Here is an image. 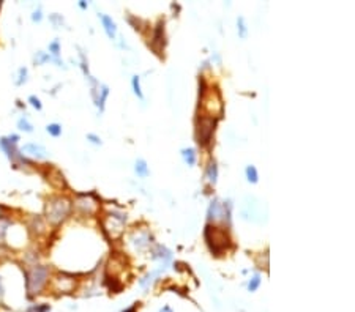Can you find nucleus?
Masks as SVG:
<instances>
[{
  "label": "nucleus",
  "mask_w": 355,
  "mask_h": 312,
  "mask_svg": "<svg viewBox=\"0 0 355 312\" xmlns=\"http://www.w3.org/2000/svg\"><path fill=\"white\" fill-rule=\"evenodd\" d=\"M49 278V268L43 265H34L25 275V289L30 296L38 295L46 285Z\"/></svg>",
  "instance_id": "f257e3e1"
},
{
  "label": "nucleus",
  "mask_w": 355,
  "mask_h": 312,
  "mask_svg": "<svg viewBox=\"0 0 355 312\" xmlns=\"http://www.w3.org/2000/svg\"><path fill=\"white\" fill-rule=\"evenodd\" d=\"M71 210V203L65 197H54L46 205V216L52 224H60L62 221L67 219Z\"/></svg>",
  "instance_id": "f03ea898"
},
{
  "label": "nucleus",
  "mask_w": 355,
  "mask_h": 312,
  "mask_svg": "<svg viewBox=\"0 0 355 312\" xmlns=\"http://www.w3.org/2000/svg\"><path fill=\"white\" fill-rule=\"evenodd\" d=\"M205 238H207L208 246H210V251L215 254L223 251L224 247H227V245H229V237H227V233L220 227L207 226Z\"/></svg>",
  "instance_id": "7ed1b4c3"
},
{
  "label": "nucleus",
  "mask_w": 355,
  "mask_h": 312,
  "mask_svg": "<svg viewBox=\"0 0 355 312\" xmlns=\"http://www.w3.org/2000/svg\"><path fill=\"white\" fill-rule=\"evenodd\" d=\"M215 123L217 122H215L212 117L198 118V132H196V136H198V142L202 147L210 144V139H212L213 130H215Z\"/></svg>",
  "instance_id": "20e7f679"
},
{
  "label": "nucleus",
  "mask_w": 355,
  "mask_h": 312,
  "mask_svg": "<svg viewBox=\"0 0 355 312\" xmlns=\"http://www.w3.org/2000/svg\"><path fill=\"white\" fill-rule=\"evenodd\" d=\"M19 141V137L16 134H11L10 137H2L0 139V148H2L6 156L10 159L17 158V150H16V144Z\"/></svg>",
  "instance_id": "39448f33"
},
{
  "label": "nucleus",
  "mask_w": 355,
  "mask_h": 312,
  "mask_svg": "<svg viewBox=\"0 0 355 312\" xmlns=\"http://www.w3.org/2000/svg\"><path fill=\"white\" fill-rule=\"evenodd\" d=\"M22 153L27 155L30 158H35V159H44L48 158V150L43 147L40 144H25L22 147Z\"/></svg>",
  "instance_id": "423d86ee"
},
{
  "label": "nucleus",
  "mask_w": 355,
  "mask_h": 312,
  "mask_svg": "<svg viewBox=\"0 0 355 312\" xmlns=\"http://www.w3.org/2000/svg\"><path fill=\"white\" fill-rule=\"evenodd\" d=\"M101 21H103V25H104V30L109 38H114L117 33V27H116V22L112 21V17H109L107 15H100Z\"/></svg>",
  "instance_id": "0eeeda50"
},
{
  "label": "nucleus",
  "mask_w": 355,
  "mask_h": 312,
  "mask_svg": "<svg viewBox=\"0 0 355 312\" xmlns=\"http://www.w3.org/2000/svg\"><path fill=\"white\" fill-rule=\"evenodd\" d=\"M224 218V207H221L218 200H213L210 210H208V219H220Z\"/></svg>",
  "instance_id": "6e6552de"
},
{
  "label": "nucleus",
  "mask_w": 355,
  "mask_h": 312,
  "mask_svg": "<svg viewBox=\"0 0 355 312\" xmlns=\"http://www.w3.org/2000/svg\"><path fill=\"white\" fill-rule=\"evenodd\" d=\"M57 282H59V289L62 292H71L73 290V285H74V281L71 278H68L65 275H60V276H57L55 279Z\"/></svg>",
  "instance_id": "1a4fd4ad"
},
{
  "label": "nucleus",
  "mask_w": 355,
  "mask_h": 312,
  "mask_svg": "<svg viewBox=\"0 0 355 312\" xmlns=\"http://www.w3.org/2000/svg\"><path fill=\"white\" fill-rule=\"evenodd\" d=\"M136 174L139 177H147L149 175V167H147V163L144 161V159H137L136 163Z\"/></svg>",
  "instance_id": "9d476101"
},
{
  "label": "nucleus",
  "mask_w": 355,
  "mask_h": 312,
  "mask_svg": "<svg viewBox=\"0 0 355 312\" xmlns=\"http://www.w3.org/2000/svg\"><path fill=\"white\" fill-rule=\"evenodd\" d=\"M183 155V159L189 164V165H194L196 164V151L193 148H185L182 151Z\"/></svg>",
  "instance_id": "9b49d317"
},
{
  "label": "nucleus",
  "mask_w": 355,
  "mask_h": 312,
  "mask_svg": "<svg viewBox=\"0 0 355 312\" xmlns=\"http://www.w3.org/2000/svg\"><path fill=\"white\" fill-rule=\"evenodd\" d=\"M217 175H218L217 164L210 163V164H208V169H207V180L210 183H215V181H217Z\"/></svg>",
  "instance_id": "f8f14e48"
},
{
  "label": "nucleus",
  "mask_w": 355,
  "mask_h": 312,
  "mask_svg": "<svg viewBox=\"0 0 355 312\" xmlns=\"http://www.w3.org/2000/svg\"><path fill=\"white\" fill-rule=\"evenodd\" d=\"M46 131L49 132L51 136H54V137H59L62 134V126L60 125H57V123H51L46 126Z\"/></svg>",
  "instance_id": "ddd939ff"
},
{
  "label": "nucleus",
  "mask_w": 355,
  "mask_h": 312,
  "mask_svg": "<svg viewBox=\"0 0 355 312\" xmlns=\"http://www.w3.org/2000/svg\"><path fill=\"white\" fill-rule=\"evenodd\" d=\"M49 311H51L49 304H32L25 312H49Z\"/></svg>",
  "instance_id": "4468645a"
},
{
  "label": "nucleus",
  "mask_w": 355,
  "mask_h": 312,
  "mask_svg": "<svg viewBox=\"0 0 355 312\" xmlns=\"http://www.w3.org/2000/svg\"><path fill=\"white\" fill-rule=\"evenodd\" d=\"M8 226H10V222L3 219V218H0V243H3V240H5V235H6V230H8Z\"/></svg>",
  "instance_id": "2eb2a0df"
},
{
  "label": "nucleus",
  "mask_w": 355,
  "mask_h": 312,
  "mask_svg": "<svg viewBox=\"0 0 355 312\" xmlns=\"http://www.w3.org/2000/svg\"><path fill=\"white\" fill-rule=\"evenodd\" d=\"M246 177H248V181H251V183L257 181V172H256L254 165H248V167H246Z\"/></svg>",
  "instance_id": "dca6fc26"
},
{
  "label": "nucleus",
  "mask_w": 355,
  "mask_h": 312,
  "mask_svg": "<svg viewBox=\"0 0 355 312\" xmlns=\"http://www.w3.org/2000/svg\"><path fill=\"white\" fill-rule=\"evenodd\" d=\"M17 126H19V130H22V131H27V132H32L34 131V126H32L29 123V120L27 118H19V122H17Z\"/></svg>",
  "instance_id": "f3484780"
},
{
  "label": "nucleus",
  "mask_w": 355,
  "mask_h": 312,
  "mask_svg": "<svg viewBox=\"0 0 355 312\" xmlns=\"http://www.w3.org/2000/svg\"><path fill=\"white\" fill-rule=\"evenodd\" d=\"M133 88H135V93L139 98H144V95L141 92V85H139V78L137 76H133Z\"/></svg>",
  "instance_id": "a211bd4d"
},
{
  "label": "nucleus",
  "mask_w": 355,
  "mask_h": 312,
  "mask_svg": "<svg viewBox=\"0 0 355 312\" xmlns=\"http://www.w3.org/2000/svg\"><path fill=\"white\" fill-rule=\"evenodd\" d=\"M259 284H261V276L256 275V276H253V279L250 281V285H248V289L250 292H254L257 287H259Z\"/></svg>",
  "instance_id": "6ab92c4d"
},
{
  "label": "nucleus",
  "mask_w": 355,
  "mask_h": 312,
  "mask_svg": "<svg viewBox=\"0 0 355 312\" xmlns=\"http://www.w3.org/2000/svg\"><path fill=\"white\" fill-rule=\"evenodd\" d=\"M49 50H51V54H52L54 57H59V54H60V44H59V41H52L49 44Z\"/></svg>",
  "instance_id": "aec40b11"
},
{
  "label": "nucleus",
  "mask_w": 355,
  "mask_h": 312,
  "mask_svg": "<svg viewBox=\"0 0 355 312\" xmlns=\"http://www.w3.org/2000/svg\"><path fill=\"white\" fill-rule=\"evenodd\" d=\"M238 35L240 38H245L246 36V25H245V19L243 17H238Z\"/></svg>",
  "instance_id": "412c9836"
},
{
  "label": "nucleus",
  "mask_w": 355,
  "mask_h": 312,
  "mask_svg": "<svg viewBox=\"0 0 355 312\" xmlns=\"http://www.w3.org/2000/svg\"><path fill=\"white\" fill-rule=\"evenodd\" d=\"M49 59H51V55L44 54V52H36V55H35V62L38 63V65H41V63H44Z\"/></svg>",
  "instance_id": "4be33fe9"
},
{
  "label": "nucleus",
  "mask_w": 355,
  "mask_h": 312,
  "mask_svg": "<svg viewBox=\"0 0 355 312\" xmlns=\"http://www.w3.org/2000/svg\"><path fill=\"white\" fill-rule=\"evenodd\" d=\"M25 76H27V69H25V68L19 69V79H16V84L17 85H21V84H24L25 81H27V78H25Z\"/></svg>",
  "instance_id": "5701e85b"
},
{
  "label": "nucleus",
  "mask_w": 355,
  "mask_h": 312,
  "mask_svg": "<svg viewBox=\"0 0 355 312\" xmlns=\"http://www.w3.org/2000/svg\"><path fill=\"white\" fill-rule=\"evenodd\" d=\"M29 101H30V104H32V106H34V107H35V109H38V111H40V109H41V101H40V99H38V98L35 97V95H32V97L29 98Z\"/></svg>",
  "instance_id": "b1692460"
},
{
  "label": "nucleus",
  "mask_w": 355,
  "mask_h": 312,
  "mask_svg": "<svg viewBox=\"0 0 355 312\" xmlns=\"http://www.w3.org/2000/svg\"><path fill=\"white\" fill-rule=\"evenodd\" d=\"M51 21L54 22V25H55V27H59V25H62L63 19H62L60 16H57V15H52V16H51Z\"/></svg>",
  "instance_id": "393cba45"
},
{
  "label": "nucleus",
  "mask_w": 355,
  "mask_h": 312,
  "mask_svg": "<svg viewBox=\"0 0 355 312\" xmlns=\"http://www.w3.org/2000/svg\"><path fill=\"white\" fill-rule=\"evenodd\" d=\"M32 19H34L35 22H40L41 21V10H36L34 15H32Z\"/></svg>",
  "instance_id": "a878e982"
},
{
  "label": "nucleus",
  "mask_w": 355,
  "mask_h": 312,
  "mask_svg": "<svg viewBox=\"0 0 355 312\" xmlns=\"http://www.w3.org/2000/svg\"><path fill=\"white\" fill-rule=\"evenodd\" d=\"M87 139H90V141H92L93 144H101L100 137H97V136H95V134H88V136H87Z\"/></svg>",
  "instance_id": "bb28decb"
},
{
  "label": "nucleus",
  "mask_w": 355,
  "mask_h": 312,
  "mask_svg": "<svg viewBox=\"0 0 355 312\" xmlns=\"http://www.w3.org/2000/svg\"><path fill=\"white\" fill-rule=\"evenodd\" d=\"M5 290H3V284H2V278H0V296H3Z\"/></svg>",
  "instance_id": "cd10ccee"
},
{
  "label": "nucleus",
  "mask_w": 355,
  "mask_h": 312,
  "mask_svg": "<svg viewBox=\"0 0 355 312\" xmlns=\"http://www.w3.org/2000/svg\"><path fill=\"white\" fill-rule=\"evenodd\" d=\"M160 312H172V309H170L169 306H164V308H163V309H161Z\"/></svg>",
  "instance_id": "c85d7f7f"
},
{
  "label": "nucleus",
  "mask_w": 355,
  "mask_h": 312,
  "mask_svg": "<svg viewBox=\"0 0 355 312\" xmlns=\"http://www.w3.org/2000/svg\"><path fill=\"white\" fill-rule=\"evenodd\" d=\"M123 312H136V306H131V308H128V309L123 311Z\"/></svg>",
  "instance_id": "c756f323"
},
{
  "label": "nucleus",
  "mask_w": 355,
  "mask_h": 312,
  "mask_svg": "<svg viewBox=\"0 0 355 312\" xmlns=\"http://www.w3.org/2000/svg\"><path fill=\"white\" fill-rule=\"evenodd\" d=\"M79 6H81V8H87V5H85V2H81V3H79Z\"/></svg>",
  "instance_id": "7c9ffc66"
}]
</instances>
